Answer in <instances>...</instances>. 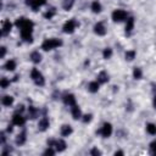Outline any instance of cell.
Instances as JSON below:
<instances>
[{
	"instance_id": "1",
	"label": "cell",
	"mask_w": 156,
	"mask_h": 156,
	"mask_svg": "<svg viewBox=\"0 0 156 156\" xmlns=\"http://www.w3.org/2000/svg\"><path fill=\"white\" fill-rule=\"evenodd\" d=\"M15 26L20 29L21 33V39L24 43H33V29H34V23L26 18V17H18L15 21Z\"/></svg>"
},
{
	"instance_id": "2",
	"label": "cell",
	"mask_w": 156,
	"mask_h": 156,
	"mask_svg": "<svg viewBox=\"0 0 156 156\" xmlns=\"http://www.w3.org/2000/svg\"><path fill=\"white\" fill-rule=\"evenodd\" d=\"M62 40L57 39V38H48L41 43V49L44 51H51L54 49H57L62 45Z\"/></svg>"
},
{
	"instance_id": "3",
	"label": "cell",
	"mask_w": 156,
	"mask_h": 156,
	"mask_svg": "<svg viewBox=\"0 0 156 156\" xmlns=\"http://www.w3.org/2000/svg\"><path fill=\"white\" fill-rule=\"evenodd\" d=\"M111 18L113 22L116 23H121V22H126V20L128 18V13L127 11L122 10V9H116L113 10V12L111 13Z\"/></svg>"
},
{
	"instance_id": "4",
	"label": "cell",
	"mask_w": 156,
	"mask_h": 156,
	"mask_svg": "<svg viewBox=\"0 0 156 156\" xmlns=\"http://www.w3.org/2000/svg\"><path fill=\"white\" fill-rule=\"evenodd\" d=\"M30 78L34 82V84L38 85V87H43L45 84V78H44L43 73L38 68H33L30 71Z\"/></svg>"
},
{
	"instance_id": "5",
	"label": "cell",
	"mask_w": 156,
	"mask_h": 156,
	"mask_svg": "<svg viewBox=\"0 0 156 156\" xmlns=\"http://www.w3.org/2000/svg\"><path fill=\"white\" fill-rule=\"evenodd\" d=\"M79 26V23L74 20V18H71L68 21H66L62 26V32L66 33V34H72L74 33V30L77 29V27Z\"/></svg>"
},
{
	"instance_id": "6",
	"label": "cell",
	"mask_w": 156,
	"mask_h": 156,
	"mask_svg": "<svg viewBox=\"0 0 156 156\" xmlns=\"http://www.w3.org/2000/svg\"><path fill=\"white\" fill-rule=\"evenodd\" d=\"M112 132H113V127H112V124L108 123V122H105V123L101 126V128L98 130V133H99L102 138H110V136L112 135Z\"/></svg>"
},
{
	"instance_id": "7",
	"label": "cell",
	"mask_w": 156,
	"mask_h": 156,
	"mask_svg": "<svg viewBox=\"0 0 156 156\" xmlns=\"http://www.w3.org/2000/svg\"><path fill=\"white\" fill-rule=\"evenodd\" d=\"M49 127H50L49 117H48L46 115H44V116L39 119V122H38V129H39L40 132H45V130L49 129Z\"/></svg>"
},
{
	"instance_id": "8",
	"label": "cell",
	"mask_w": 156,
	"mask_h": 156,
	"mask_svg": "<svg viewBox=\"0 0 156 156\" xmlns=\"http://www.w3.org/2000/svg\"><path fill=\"white\" fill-rule=\"evenodd\" d=\"M134 26H135V18L133 16H128V18L126 20V26H124V30L127 35H129L133 32Z\"/></svg>"
},
{
	"instance_id": "9",
	"label": "cell",
	"mask_w": 156,
	"mask_h": 156,
	"mask_svg": "<svg viewBox=\"0 0 156 156\" xmlns=\"http://www.w3.org/2000/svg\"><path fill=\"white\" fill-rule=\"evenodd\" d=\"M93 29H94V33L96 34V35H99V37H104L105 34H106V27H105V24H104V22H96L95 24H94V27H93Z\"/></svg>"
},
{
	"instance_id": "10",
	"label": "cell",
	"mask_w": 156,
	"mask_h": 156,
	"mask_svg": "<svg viewBox=\"0 0 156 156\" xmlns=\"http://www.w3.org/2000/svg\"><path fill=\"white\" fill-rule=\"evenodd\" d=\"M12 123H13L15 126L22 127V126H24V123H26V117H24L22 113H20V112H15L13 116H12Z\"/></svg>"
},
{
	"instance_id": "11",
	"label": "cell",
	"mask_w": 156,
	"mask_h": 156,
	"mask_svg": "<svg viewBox=\"0 0 156 156\" xmlns=\"http://www.w3.org/2000/svg\"><path fill=\"white\" fill-rule=\"evenodd\" d=\"M62 101H63V104L66 105V106H69V107H72L73 105H76L77 102H76V96L73 95V94H65L63 96H62Z\"/></svg>"
},
{
	"instance_id": "12",
	"label": "cell",
	"mask_w": 156,
	"mask_h": 156,
	"mask_svg": "<svg viewBox=\"0 0 156 156\" xmlns=\"http://www.w3.org/2000/svg\"><path fill=\"white\" fill-rule=\"evenodd\" d=\"M26 141H27V134H26V130H22L21 133H18V134L16 135V138H15V144H16L17 146H22V145L26 144Z\"/></svg>"
},
{
	"instance_id": "13",
	"label": "cell",
	"mask_w": 156,
	"mask_h": 156,
	"mask_svg": "<svg viewBox=\"0 0 156 156\" xmlns=\"http://www.w3.org/2000/svg\"><path fill=\"white\" fill-rule=\"evenodd\" d=\"M72 133H73L72 126H69V124H62V126H61V128H60V134H61V136L67 138V136H69Z\"/></svg>"
},
{
	"instance_id": "14",
	"label": "cell",
	"mask_w": 156,
	"mask_h": 156,
	"mask_svg": "<svg viewBox=\"0 0 156 156\" xmlns=\"http://www.w3.org/2000/svg\"><path fill=\"white\" fill-rule=\"evenodd\" d=\"M71 113H72V117H73V119H82V116H83V113H82V110H80V107L76 104V105H73L72 107H71Z\"/></svg>"
},
{
	"instance_id": "15",
	"label": "cell",
	"mask_w": 156,
	"mask_h": 156,
	"mask_svg": "<svg viewBox=\"0 0 156 156\" xmlns=\"http://www.w3.org/2000/svg\"><path fill=\"white\" fill-rule=\"evenodd\" d=\"M54 147H55V150H56L57 152H62V151H65V150H66L67 144H66V141H65L63 139H55Z\"/></svg>"
},
{
	"instance_id": "16",
	"label": "cell",
	"mask_w": 156,
	"mask_h": 156,
	"mask_svg": "<svg viewBox=\"0 0 156 156\" xmlns=\"http://www.w3.org/2000/svg\"><path fill=\"white\" fill-rule=\"evenodd\" d=\"M96 80H98L100 84H106V83L110 80V76H108V73H107L106 71H101V72L98 73Z\"/></svg>"
},
{
	"instance_id": "17",
	"label": "cell",
	"mask_w": 156,
	"mask_h": 156,
	"mask_svg": "<svg viewBox=\"0 0 156 156\" xmlns=\"http://www.w3.org/2000/svg\"><path fill=\"white\" fill-rule=\"evenodd\" d=\"M27 112H28V118H29V119H35V118L39 116V113H40V111H39L35 106H33V105L28 106Z\"/></svg>"
},
{
	"instance_id": "18",
	"label": "cell",
	"mask_w": 156,
	"mask_h": 156,
	"mask_svg": "<svg viewBox=\"0 0 156 156\" xmlns=\"http://www.w3.org/2000/svg\"><path fill=\"white\" fill-rule=\"evenodd\" d=\"M12 29V23L10 22V20H5L2 22V26H1V34L2 35H7Z\"/></svg>"
},
{
	"instance_id": "19",
	"label": "cell",
	"mask_w": 156,
	"mask_h": 156,
	"mask_svg": "<svg viewBox=\"0 0 156 156\" xmlns=\"http://www.w3.org/2000/svg\"><path fill=\"white\" fill-rule=\"evenodd\" d=\"M29 58H30V61L33 62V63H40L41 62V58H43V56H41V54L39 52V51H32L30 52V55H29Z\"/></svg>"
},
{
	"instance_id": "20",
	"label": "cell",
	"mask_w": 156,
	"mask_h": 156,
	"mask_svg": "<svg viewBox=\"0 0 156 156\" xmlns=\"http://www.w3.org/2000/svg\"><path fill=\"white\" fill-rule=\"evenodd\" d=\"M90 10H91V12H93V13H100V12H101V10H102V6H101L100 1L94 0V1L91 2V5H90Z\"/></svg>"
},
{
	"instance_id": "21",
	"label": "cell",
	"mask_w": 156,
	"mask_h": 156,
	"mask_svg": "<svg viewBox=\"0 0 156 156\" xmlns=\"http://www.w3.org/2000/svg\"><path fill=\"white\" fill-rule=\"evenodd\" d=\"M99 88H100V83L98 82V80H93V82H90L89 84H88V91H90V93H98L99 91Z\"/></svg>"
},
{
	"instance_id": "22",
	"label": "cell",
	"mask_w": 156,
	"mask_h": 156,
	"mask_svg": "<svg viewBox=\"0 0 156 156\" xmlns=\"http://www.w3.org/2000/svg\"><path fill=\"white\" fill-rule=\"evenodd\" d=\"M16 66H17L16 61H15L13 58H10V60H7V61L5 62L4 68H5L6 71H15V69H16Z\"/></svg>"
},
{
	"instance_id": "23",
	"label": "cell",
	"mask_w": 156,
	"mask_h": 156,
	"mask_svg": "<svg viewBox=\"0 0 156 156\" xmlns=\"http://www.w3.org/2000/svg\"><path fill=\"white\" fill-rule=\"evenodd\" d=\"M13 96H11V95H5V96H2V99H1V104L4 105V106H6V107H10V106H12V104H13Z\"/></svg>"
},
{
	"instance_id": "24",
	"label": "cell",
	"mask_w": 156,
	"mask_h": 156,
	"mask_svg": "<svg viewBox=\"0 0 156 156\" xmlns=\"http://www.w3.org/2000/svg\"><path fill=\"white\" fill-rule=\"evenodd\" d=\"M24 2H26V5L27 6H29L34 12L35 11H38L39 10V5H38V2H37V0H24Z\"/></svg>"
},
{
	"instance_id": "25",
	"label": "cell",
	"mask_w": 156,
	"mask_h": 156,
	"mask_svg": "<svg viewBox=\"0 0 156 156\" xmlns=\"http://www.w3.org/2000/svg\"><path fill=\"white\" fill-rule=\"evenodd\" d=\"M73 5H74V0H63V1H62V9H63L65 11L72 10Z\"/></svg>"
},
{
	"instance_id": "26",
	"label": "cell",
	"mask_w": 156,
	"mask_h": 156,
	"mask_svg": "<svg viewBox=\"0 0 156 156\" xmlns=\"http://www.w3.org/2000/svg\"><path fill=\"white\" fill-rule=\"evenodd\" d=\"M145 128L150 135H156V124L155 123H146Z\"/></svg>"
},
{
	"instance_id": "27",
	"label": "cell",
	"mask_w": 156,
	"mask_h": 156,
	"mask_svg": "<svg viewBox=\"0 0 156 156\" xmlns=\"http://www.w3.org/2000/svg\"><path fill=\"white\" fill-rule=\"evenodd\" d=\"M55 15H56V9H55V7H50V9L46 10V12L44 13V18H45V20H51Z\"/></svg>"
},
{
	"instance_id": "28",
	"label": "cell",
	"mask_w": 156,
	"mask_h": 156,
	"mask_svg": "<svg viewBox=\"0 0 156 156\" xmlns=\"http://www.w3.org/2000/svg\"><path fill=\"white\" fill-rule=\"evenodd\" d=\"M133 78L134 79H141L143 78V71L140 67H134L133 68Z\"/></svg>"
},
{
	"instance_id": "29",
	"label": "cell",
	"mask_w": 156,
	"mask_h": 156,
	"mask_svg": "<svg viewBox=\"0 0 156 156\" xmlns=\"http://www.w3.org/2000/svg\"><path fill=\"white\" fill-rule=\"evenodd\" d=\"M135 56H136V51L135 50H127L126 51V60L127 61H133L134 58H135Z\"/></svg>"
},
{
	"instance_id": "30",
	"label": "cell",
	"mask_w": 156,
	"mask_h": 156,
	"mask_svg": "<svg viewBox=\"0 0 156 156\" xmlns=\"http://www.w3.org/2000/svg\"><path fill=\"white\" fill-rule=\"evenodd\" d=\"M112 54H113V51H112V49H111V48H105V49L102 50V57H104L105 60L111 58Z\"/></svg>"
},
{
	"instance_id": "31",
	"label": "cell",
	"mask_w": 156,
	"mask_h": 156,
	"mask_svg": "<svg viewBox=\"0 0 156 156\" xmlns=\"http://www.w3.org/2000/svg\"><path fill=\"white\" fill-rule=\"evenodd\" d=\"M10 83H11L10 79H7L6 77H2V78L0 79V87H1V89H7L9 85H10Z\"/></svg>"
},
{
	"instance_id": "32",
	"label": "cell",
	"mask_w": 156,
	"mask_h": 156,
	"mask_svg": "<svg viewBox=\"0 0 156 156\" xmlns=\"http://www.w3.org/2000/svg\"><path fill=\"white\" fill-rule=\"evenodd\" d=\"M56 152H57V151L55 150V147H52V146H48L46 150L43 152V155H44V156H48V155H49V156H54Z\"/></svg>"
},
{
	"instance_id": "33",
	"label": "cell",
	"mask_w": 156,
	"mask_h": 156,
	"mask_svg": "<svg viewBox=\"0 0 156 156\" xmlns=\"http://www.w3.org/2000/svg\"><path fill=\"white\" fill-rule=\"evenodd\" d=\"M149 151H150L151 155L156 156V140H152V141L150 143V145H149Z\"/></svg>"
},
{
	"instance_id": "34",
	"label": "cell",
	"mask_w": 156,
	"mask_h": 156,
	"mask_svg": "<svg viewBox=\"0 0 156 156\" xmlns=\"http://www.w3.org/2000/svg\"><path fill=\"white\" fill-rule=\"evenodd\" d=\"M91 119H93V115L91 113H85V115L82 116L83 123H89V122H91Z\"/></svg>"
},
{
	"instance_id": "35",
	"label": "cell",
	"mask_w": 156,
	"mask_h": 156,
	"mask_svg": "<svg viewBox=\"0 0 156 156\" xmlns=\"http://www.w3.org/2000/svg\"><path fill=\"white\" fill-rule=\"evenodd\" d=\"M0 143H1V145H5V143H6V134H5V132L0 133Z\"/></svg>"
},
{
	"instance_id": "36",
	"label": "cell",
	"mask_w": 156,
	"mask_h": 156,
	"mask_svg": "<svg viewBox=\"0 0 156 156\" xmlns=\"http://www.w3.org/2000/svg\"><path fill=\"white\" fill-rule=\"evenodd\" d=\"M89 154H90V155H95V156H98V155H101V151H100L98 147H93V149L90 150Z\"/></svg>"
},
{
	"instance_id": "37",
	"label": "cell",
	"mask_w": 156,
	"mask_h": 156,
	"mask_svg": "<svg viewBox=\"0 0 156 156\" xmlns=\"http://www.w3.org/2000/svg\"><path fill=\"white\" fill-rule=\"evenodd\" d=\"M13 126H15V124L11 122V124H9L7 128H6V133H12V132H13Z\"/></svg>"
},
{
	"instance_id": "38",
	"label": "cell",
	"mask_w": 156,
	"mask_h": 156,
	"mask_svg": "<svg viewBox=\"0 0 156 156\" xmlns=\"http://www.w3.org/2000/svg\"><path fill=\"white\" fill-rule=\"evenodd\" d=\"M0 50H1L0 57H1V58H4V57H5V55H6V48H5V46H1V49H0Z\"/></svg>"
},
{
	"instance_id": "39",
	"label": "cell",
	"mask_w": 156,
	"mask_h": 156,
	"mask_svg": "<svg viewBox=\"0 0 156 156\" xmlns=\"http://www.w3.org/2000/svg\"><path fill=\"white\" fill-rule=\"evenodd\" d=\"M23 111H24V106H23V105H18V106H17V108H16V112L23 113Z\"/></svg>"
},
{
	"instance_id": "40",
	"label": "cell",
	"mask_w": 156,
	"mask_h": 156,
	"mask_svg": "<svg viewBox=\"0 0 156 156\" xmlns=\"http://www.w3.org/2000/svg\"><path fill=\"white\" fill-rule=\"evenodd\" d=\"M37 2H38V5H39V6H43V5H45V4H46V0H37Z\"/></svg>"
},
{
	"instance_id": "41",
	"label": "cell",
	"mask_w": 156,
	"mask_h": 156,
	"mask_svg": "<svg viewBox=\"0 0 156 156\" xmlns=\"http://www.w3.org/2000/svg\"><path fill=\"white\" fill-rule=\"evenodd\" d=\"M152 106H154V108L156 110V94L154 95V99H152Z\"/></svg>"
},
{
	"instance_id": "42",
	"label": "cell",
	"mask_w": 156,
	"mask_h": 156,
	"mask_svg": "<svg viewBox=\"0 0 156 156\" xmlns=\"http://www.w3.org/2000/svg\"><path fill=\"white\" fill-rule=\"evenodd\" d=\"M113 155H116V156H117V155H124V152H123L122 150H117V151H115Z\"/></svg>"
},
{
	"instance_id": "43",
	"label": "cell",
	"mask_w": 156,
	"mask_h": 156,
	"mask_svg": "<svg viewBox=\"0 0 156 156\" xmlns=\"http://www.w3.org/2000/svg\"><path fill=\"white\" fill-rule=\"evenodd\" d=\"M151 87H152V93H154V95H155V94H156V84H155V83H152V84H151Z\"/></svg>"
},
{
	"instance_id": "44",
	"label": "cell",
	"mask_w": 156,
	"mask_h": 156,
	"mask_svg": "<svg viewBox=\"0 0 156 156\" xmlns=\"http://www.w3.org/2000/svg\"><path fill=\"white\" fill-rule=\"evenodd\" d=\"M18 78H20V76H18V74H16V76L13 77V79H12V80H13V82H16V80H18Z\"/></svg>"
}]
</instances>
